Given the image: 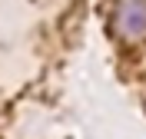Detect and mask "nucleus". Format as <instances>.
<instances>
[{"label":"nucleus","instance_id":"obj_1","mask_svg":"<svg viewBox=\"0 0 146 139\" xmlns=\"http://www.w3.org/2000/svg\"><path fill=\"white\" fill-rule=\"evenodd\" d=\"M113 27L126 40L146 37V0H119L113 10Z\"/></svg>","mask_w":146,"mask_h":139}]
</instances>
